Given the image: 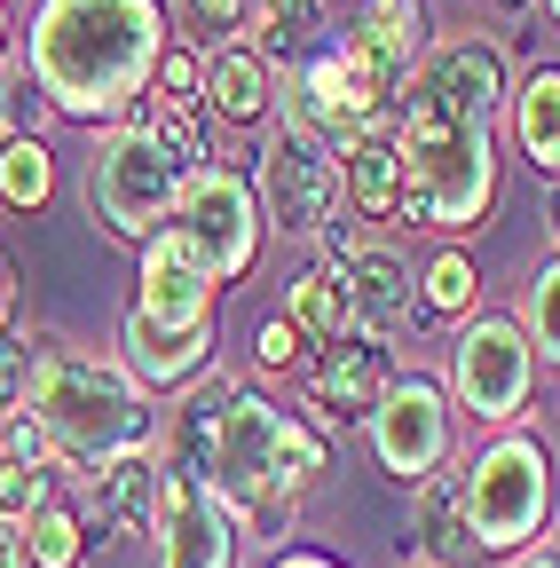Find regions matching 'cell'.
I'll return each mask as SVG.
<instances>
[{"label": "cell", "instance_id": "1", "mask_svg": "<svg viewBox=\"0 0 560 568\" xmlns=\"http://www.w3.org/2000/svg\"><path fill=\"white\" fill-rule=\"evenodd\" d=\"M166 458H182L214 489L245 537H285L293 506L324 474V435L308 418H293L285 403H261L237 372H197L190 403L174 410Z\"/></svg>", "mask_w": 560, "mask_h": 568}, {"label": "cell", "instance_id": "2", "mask_svg": "<svg viewBox=\"0 0 560 568\" xmlns=\"http://www.w3.org/2000/svg\"><path fill=\"white\" fill-rule=\"evenodd\" d=\"M174 48L166 0H40L24 40V80L55 119L119 126L151 95V71Z\"/></svg>", "mask_w": 560, "mask_h": 568}, {"label": "cell", "instance_id": "3", "mask_svg": "<svg viewBox=\"0 0 560 568\" xmlns=\"http://www.w3.org/2000/svg\"><path fill=\"white\" fill-rule=\"evenodd\" d=\"M395 151H403V213L410 230L466 237L498 205V119L435 95L427 80H403L395 95Z\"/></svg>", "mask_w": 560, "mask_h": 568}, {"label": "cell", "instance_id": "4", "mask_svg": "<svg viewBox=\"0 0 560 568\" xmlns=\"http://www.w3.org/2000/svg\"><path fill=\"white\" fill-rule=\"evenodd\" d=\"M24 347H32V364H24V395L17 403L48 426L63 474H95L119 450H159L151 387L126 364H95V355L63 347V339H24Z\"/></svg>", "mask_w": 560, "mask_h": 568}, {"label": "cell", "instance_id": "5", "mask_svg": "<svg viewBox=\"0 0 560 568\" xmlns=\"http://www.w3.org/2000/svg\"><path fill=\"white\" fill-rule=\"evenodd\" d=\"M143 293H134L126 324H119V364L143 379L151 395L182 387L205 372L214 355V308H222V284L205 276V261L174 237V230H151L143 237Z\"/></svg>", "mask_w": 560, "mask_h": 568}, {"label": "cell", "instance_id": "6", "mask_svg": "<svg viewBox=\"0 0 560 568\" xmlns=\"http://www.w3.org/2000/svg\"><path fill=\"white\" fill-rule=\"evenodd\" d=\"M458 497H466L474 552H489V560L529 552L552 521V450H544V435L498 426V435L458 466Z\"/></svg>", "mask_w": 560, "mask_h": 568}, {"label": "cell", "instance_id": "7", "mask_svg": "<svg viewBox=\"0 0 560 568\" xmlns=\"http://www.w3.org/2000/svg\"><path fill=\"white\" fill-rule=\"evenodd\" d=\"M332 63H339V88L347 111H356V134L395 126V95L418 71V55L435 48V17L427 0H356L347 24H332Z\"/></svg>", "mask_w": 560, "mask_h": 568}, {"label": "cell", "instance_id": "8", "mask_svg": "<svg viewBox=\"0 0 560 568\" xmlns=\"http://www.w3.org/2000/svg\"><path fill=\"white\" fill-rule=\"evenodd\" d=\"M182 182H190V159L174 151L151 119L103 126L95 151H88V213H95L111 237H126V245H143L166 222L174 197H182Z\"/></svg>", "mask_w": 560, "mask_h": 568}, {"label": "cell", "instance_id": "9", "mask_svg": "<svg viewBox=\"0 0 560 568\" xmlns=\"http://www.w3.org/2000/svg\"><path fill=\"white\" fill-rule=\"evenodd\" d=\"M159 230H174L197 261H205V276L214 284H237V276H253V261H261V237H268V222H261V197H253V174H237V166H190V182H182V197H174V213Z\"/></svg>", "mask_w": 560, "mask_h": 568}, {"label": "cell", "instance_id": "10", "mask_svg": "<svg viewBox=\"0 0 560 568\" xmlns=\"http://www.w3.org/2000/svg\"><path fill=\"white\" fill-rule=\"evenodd\" d=\"M458 410H474L481 426H521L529 395H537V347L513 316H466L450 339V387Z\"/></svg>", "mask_w": 560, "mask_h": 568}, {"label": "cell", "instance_id": "11", "mask_svg": "<svg viewBox=\"0 0 560 568\" xmlns=\"http://www.w3.org/2000/svg\"><path fill=\"white\" fill-rule=\"evenodd\" d=\"M253 197H261V222L285 230V237H316L332 213H339V142L276 119L261 142V166H253Z\"/></svg>", "mask_w": 560, "mask_h": 568}, {"label": "cell", "instance_id": "12", "mask_svg": "<svg viewBox=\"0 0 560 568\" xmlns=\"http://www.w3.org/2000/svg\"><path fill=\"white\" fill-rule=\"evenodd\" d=\"M364 426H371V458H379V474L403 481V489H418L427 474H442L450 450H458L450 395H442L435 379H418V372H395Z\"/></svg>", "mask_w": 560, "mask_h": 568}, {"label": "cell", "instance_id": "13", "mask_svg": "<svg viewBox=\"0 0 560 568\" xmlns=\"http://www.w3.org/2000/svg\"><path fill=\"white\" fill-rule=\"evenodd\" d=\"M151 568H237V514L222 506L214 489H205L182 458H159V514H151Z\"/></svg>", "mask_w": 560, "mask_h": 568}, {"label": "cell", "instance_id": "14", "mask_svg": "<svg viewBox=\"0 0 560 568\" xmlns=\"http://www.w3.org/2000/svg\"><path fill=\"white\" fill-rule=\"evenodd\" d=\"M339 301H347V324L356 332H371V339H395L403 324H418V293H410V261L395 253V245H379V237H364L356 253H347L339 268Z\"/></svg>", "mask_w": 560, "mask_h": 568}, {"label": "cell", "instance_id": "15", "mask_svg": "<svg viewBox=\"0 0 560 568\" xmlns=\"http://www.w3.org/2000/svg\"><path fill=\"white\" fill-rule=\"evenodd\" d=\"M387 379H395V347L371 339V332H339V339H324V355H316L308 395H316L332 418H371V403L387 395Z\"/></svg>", "mask_w": 560, "mask_h": 568}, {"label": "cell", "instance_id": "16", "mask_svg": "<svg viewBox=\"0 0 560 568\" xmlns=\"http://www.w3.org/2000/svg\"><path fill=\"white\" fill-rule=\"evenodd\" d=\"M410 80H427L435 95H450V103H466V111H489V119H506V95H513L506 48H498V40H474V32L435 40L427 55H418Z\"/></svg>", "mask_w": 560, "mask_h": 568}, {"label": "cell", "instance_id": "17", "mask_svg": "<svg viewBox=\"0 0 560 568\" xmlns=\"http://www.w3.org/2000/svg\"><path fill=\"white\" fill-rule=\"evenodd\" d=\"M403 560H418V568H474V529H466V497H458V474L450 466L410 489Z\"/></svg>", "mask_w": 560, "mask_h": 568}, {"label": "cell", "instance_id": "18", "mask_svg": "<svg viewBox=\"0 0 560 568\" xmlns=\"http://www.w3.org/2000/svg\"><path fill=\"white\" fill-rule=\"evenodd\" d=\"M80 481H88V506H95V545L151 529V514H159V450H119Z\"/></svg>", "mask_w": 560, "mask_h": 568}, {"label": "cell", "instance_id": "19", "mask_svg": "<svg viewBox=\"0 0 560 568\" xmlns=\"http://www.w3.org/2000/svg\"><path fill=\"white\" fill-rule=\"evenodd\" d=\"M276 111V71L253 40L205 48V119L214 126H261Z\"/></svg>", "mask_w": 560, "mask_h": 568}, {"label": "cell", "instance_id": "20", "mask_svg": "<svg viewBox=\"0 0 560 568\" xmlns=\"http://www.w3.org/2000/svg\"><path fill=\"white\" fill-rule=\"evenodd\" d=\"M339 197H347V213H364V222H395V213H403V151H395V126H371L356 142H339Z\"/></svg>", "mask_w": 560, "mask_h": 568}, {"label": "cell", "instance_id": "21", "mask_svg": "<svg viewBox=\"0 0 560 568\" xmlns=\"http://www.w3.org/2000/svg\"><path fill=\"white\" fill-rule=\"evenodd\" d=\"M506 126H513V151L560 182V63H529L513 95H506Z\"/></svg>", "mask_w": 560, "mask_h": 568}, {"label": "cell", "instance_id": "22", "mask_svg": "<svg viewBox=\"0 0 560 568\" xmlns=\"http://www.w3.org/2000/svg\"><path fill=\"white\" fill-rule=\"evenodd\" d=\"M245 40L268 55V71H293L301 55H316L332 40V0H261Z\"/></svg>", "mask_w": 560, "mask_h": 568}, {"label": "cell", "instance_id": "23", "mask_svg": "<svg viewBox=\"0 0 560 568\" xmlns=\"http://www.w3.org/2000/svg\"><path fill=\"white\" fill-rule=\"evenodd\" d=\"M17 537H24V568H80L88 560V514L72 497H40L17 521Z\"/></svg>", "mask_w": 560, "mask_h": 568}, {"label": "cell", "instance_id": "24", "mask_svg": "<svg viewBox=\"0 0 560 568\" xmlns=\"http://www.w3.org/2000/svg\"><path fill=\"white\" fill-rule=\"evenodd\" d=\"M55 197V151L40 134H0V205L40 213Z\"/></svg>", "mask_w": 560, "mask_h": 568}, {"label": "cell", "instance_id": "25", "mask_svg": "<svg viewBox=\"0 0 560 568\" xmlns=\"http://www.w3.org/2000/svg\"><path fill=\"white\" fill-rule=\"evenodd\" d=\"M285 324L301 332V339H339V332H356V324H347V301H339V276L316 261V268H301L293 284H285Z\"/></svg>", "mask_w": 560, "mask_h": 568}, {"label": "cell", "instance_id": "26", "mask_svg": "<svg viewBox=\"0 0 560 568\" xmlns=\"http://www.w3.org/2000/svg\"><path fill=\"white\" fill-rule=\"evenodd\" d=\"M474 301H481V268H474V253L442 245L427 268H418V316H474Z\"/></svg>", "mask_w": 560, "mask_h": 568}, {"label": "cell", "instance_id": "27", "mask_svg": "<svg viewBox=\"0 0 560 568\" xmlns=\"http://www.w3.org/2000/svg\"><path fill=\"white\" fill-rule=\"evenodd\" d=\"M513 324L529 332L537 364H552V372H560V253L529 268V284H521V316H513Z\"/></svg>", "mask_w": 560, "mask_h": 568}, {"label": "cell", "instance_id": "28", "mask_svg": "<svg viewBox=\"0 0 560 568\" xmlns=\"http://www.w3.org/2000/svg\"><path fill=\"white\" fill-rule=\"evenodd\" d=\"M151 88H159V111H205V55L174 40L151 71Z\"/></svg>", "mask_w": 560, "mask_h": 568}, {"label": "cell", "instance_id": "29", "mask_svg": "<svg viewBox=\"0 0 560 568\" xmlns=\"http://www.w3.org/2000/svg\"><path fill=\"white\" fill-rule=\"evenodd\" d=\"M253 9H261V0H182V17H190V32H197L205 48H222V40H245Z\"/></svg>", "mask_w": 560, "mask_h": 568}, {"label": "cell", "instance_id": "30", "mask_svg": "<svg viewBox=\"0 0 560 568\" xmlns=\"http://www.w3.org/2000/svg\"><path fill=\"white\" fill-rule=\"evenodd\" d=\"M55 466H24V458H0V521H24L40 497H55V481H48Z\"/></svg>", "mask_w": 560, "mask_h": 568}, {"label": "cell", "instance_id": "31", "mask_svg": "<svg viewBox=\"0 0 560 568\" xmlns=\"http://www.w3.org/2000/svg\"><path fill=\"white\" fill-rule=\"evenodd\" d=\"M364 230H371V222H364V213H332V222L316 230V261H324V268H339L347 253H356V245H364Z\"/></svg>", "mask_w": 560, "mask_h": 568}, {"label": "cell", "instance_id": "32", "mask_svg": "<svg viewBox=\"0 0 560 568\" xmlns=\"http://www.w3.org/2000/svg\"><path fill=\"white\" fill-rule=\"evenodd\" d=\"M301 347H308V339H301V332H293L285 316H268V324H261V339H253V355H261V364H268V372H276V364H293V355H301Z\"/></svg>", "mask_w": 560, "mask_h": 568}, {"label": "cell", "instance_id": "33", "mask_svg": "<svg viewBox=\"0 0 560 568\" xmlns=\"http://www.w3.org/2000/svg\"><path fill=\"white\" fill-rule=\"evenodd\" d=\"M24 364H32V355H24V339H9V332H0V410H9V403L24 395Z\"/></svg>", "mask_w": 560, "mask_h": 568}, {"label": "cell", "instance_id": "34", "mask_svg": "<svg viewBox=\"0 0 560 568\" xmlns=\"http://www.w3.org/2000/svg\"><path fill=\"white\" fill-rule=\"evenodd\" d=\"M0 568H24V537H17V521H0Z\"/></svg>", "mask_w": 560, "mask_h": 568}, {"label": "cell", "instance_id": "35", "mask_svg": "<svg viewBox=\"0 0 560 568\" xmlns=\"http://www.w3.org/2000/svg\"><path fill=\"white\" fill-rule=\"evenodd\" d=\"M9 316H17V268L0 261V332H9Z\"/></svg>", "mask_w": 560, "mask_h": 568}, {"label": "cell", "instance_id": "36", "mask_svg": "<svg viewBox=\"0 0 560 568\" xmlns=\"http://www.w3.org/2000/svg\"><path fill=\"white\" fill-rule=\"evenodd\" d=\"M268 568H339V560H332V552H276Z\"/></svg>", "mask_w": 560, "mask_h": 568}, {"label": "cell", "instance_id": "37", "mask_svg": "<svg viewBox=\"0 0 560 568\" xmlns=\"http://www.w3.org/2000/svg\"><path fill=\"white\" fill-rule=\"evenodd\" d=\"M513 568H560V545H529V552H513Z\"/></svg>", "mask_w": 560, "mask_h": 568}, {"label": "cell", "instance_id": "38", "mask_svg": "<svg viewBox=\"0 0 560 568\" xmlns=\"http://www.w3.org/2000/svg\"><path fill=\"white\" fill-rule=\"evenodd\" d=\"M544 237H552V253H560V182H552V205H544Z\"/></svg>", "mask_w": 560, "mask_h": 568}, {"label": "cell", "instance_id": "39", "mask_svg": "<svg viewBox=\"0 0 560 568\" xmlns=\"http://www.w3.org/2000/svg\"><path fill=\"white\" fill-rule=\"evenodd\" d=\"M537 9H544V24H552V32H560V0H537Z\"/></svg>", "mask_w": 560, "mask_h": 568}, {"label": "cell", "instance_id": "40", "mask_svg": "<svg viewBox=\"0 0 560 568\" xmlns=\"http://www.w3.org/2000/svg\"><path fill=\"white\" fill-rule=\"evenodd\" d=\"M0 55H9V0H0Z\"/></svg>", "mask_w": 560, "mask_h": 568}, {"label": "cell", "instance_id": "41", "mask_svg": "<svg viewBox=\"0 0 560 568\" xmlns=\"http://www.w3.org/2000/svg\"><path fill=\"white\" fill-rule=\"evenodd\" d=\"M0 111H9V95H0Z\"/></svg>", "mask_w": 560, "mask_h": 568}, {"label": "cell", "instance_id": "42", "mask_svg": "<svg viewBox=\"0 0 560 568\" xmlns=\"http://www.w3.org/2000/svg\"><path fill=\"white\" fill-rule=\"evenodd\" d=\"M498 9H513V0H498Z\"/></svg>", "mask_w": 560, "mask_h": 568}]
</instances>
